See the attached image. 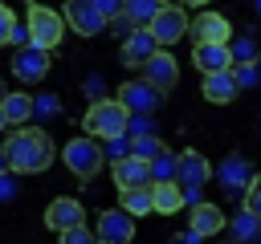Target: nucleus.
<instances>
[{
  "label": "nucleus",
  "instance_id": "9d476101",
  "mask_svg": "<svg viewBox=\"0 0 261 244\" xmlns=\"http://www.w3.org/2000/svg\"><path fill=\"white\" fill-rule=\"evenodd\" d=\"M163 45H159V37L151 33V28H135L126 41H122V49H118V61L126 65V69H143L155 53H159Z\"/></svg>",
  "mask_w": 261,
  "mask_h": 244
},
{
  "label": "nucleus",
  "instance_id": "1a4fd4ad",
  "mask_svg": "<svg viewBox=\"0 0 261 244\" xmlns=\"http://www.w3.org/2000/svg\"><path fill=\"white\" fill-rule=\"evenodd\" d=\"M118 98L130 106V114H155V110L163 106L167 89H159L155 81L139 77V81H126V85H118Z\"/></svg>",
  "mask_w": 261,
  "mask_h": 244
},
{
  "label": "nucleus",
  "instance_id": "9b49d317",
  "mask_svg": "<svg viewBox=\"0 0 261 244\" xmlns=\"http://www.w3.org/2000/svg\"><path fill=\"white\" fill-rule=\"evenodd\" d=\"M192 65L200 73H216V69H232L237 65V53H232V41H200L196 53H192Z\"/></svg>",
  "mask_w": 261,
  "mask_h": 244
},
{
  "label": "nucleus",
  "instance_id": "bb28decb",
  "mask_svg": "<svg viewBox=\"0 0 261 244\" xmlns=\"http://www.w3.org/2000/svg\"><path fill=\"white\" fill-rule=\"evenodd\" d=\"M126 155H135V138H130V134L106 138V163H118V159H126Z\"/></svg>",
  "mask_w": 261,
  "mask_h": 244
},
{
  "label": "nucleus",
  "instance_id": "f3484780",
  "mask_svg": "<svg viewBox=\"0 0 261 244\" xmlns=\"http://www.w3.org/2000/svg\"><path fill=\"white\" fill-rule=\"evenodd\" d=\"M204 98L212 102V106H228L237 94H241V81H237V73L232 69H216V73H204Z\"/></svg>",
  "mask_w": 261,
  "mask_h": 244
},
{
  "label": "nucleus",
  "instance_id": "e433bc0d",
  "mask_svg": "<svg viewBox=\"0 0 261 244\" xmlns=\"http://www.w3.org/2000/svg\"><path fill=\"white\" fill-rule=\"evenodd\" d=\"M12 175H16V171H8V167H4V179H0V183H4V199H12V195H16V183H12Z\"/></svg>",
  "mask_w": 261,
  "mask_h": 244
},
{
  "label": "nucleus",
  "instance_id": "f03ea898",
  "mask_svg": "<svg viewBox=\"0 0 261 244\" xmlns=\"http://www.w3.org/2000/svg\"><path fill=\"white\" fill-rule=\"evenodd\" d=\"M82 126H86V134H94L102 142L118 138V134H130V106L122 98H98V102H90Z\"/></svg>",
  "mask_w": 261,
  "mask_h": 244
},
{
  "label": "nucleus",
  "instance_id": "473e14b6",
  "mask_svg": "<svg viewBox=\"0 0 261 244\" xmlns=\"http://www.w3.org/2000/svg\"><path fill=\"white\" fill-rule=\"evenodd\" d=\"M139 134H155L151 130V114H130V138H139Z\"/></svg>",
  "mask_w": 261,
  "mask_h": 244
},
{
  "label": "nucleus",
  "instance_id": "5701e85b",
  "mask_svg": "<svg viewBox=\"0 0 261 244\" xmlns=\"http://www.w3.org/2000/svg\"><path fill=\"white\" fill-rule=\"evenodd\" d=\"M118 203H122L130 216H147V211H155V191H151V183L118 187Z\"/></svg>",
  "mask_w": 261,
  "mask_h": 244
},
{
  "label": "nucleus",
  "instance_id": "b1692460",
  "mask_svg": "<svg viewBox=\"0 0 261 244\" xmlns=\"http://www.w3.org/2000/svg\"><path fill=\"white\" fill-rule=\"evenodd\" d=\"M0 41H4L8 49H20V45H33V37H29V24H20L12 8H0Z\"/></svg>",
  "mask_w": 261,
  "mask_h": 244
},
{
  "label": "nucleus",
  "instance_id": "20e7f679",
  "mask_svg": "<svg viewBox=\"0 0 261 244\" xmlns=\"http://www.w3.org/2000/svg\"><path fill=\"white\" fill-rule=\"evenodd\" d=\"M24 24H29V37H33V45H41V49H57V45H61V37H65V28H69L65 12L49 8V4H29V16H24Z\"/></svg>",
  "mask_w": 261,
  "mask_h": 244
},
{
  "label": "nucleus",
  "instance_id": "aec40b11",
  "mask_svg": "<svg viewBox=\"0 0 261 244\" xmlns=\"http://www.w3.org/2000/svg\"><path fill=\"white\" fill-rule=\"evenodd\" d=\"M143 77H147V81H155L159 89H171V85L179 81V65H175V57H171V53H163V49H159V53L143 65Z\"/></svg>",
  "mask_w": 261,
  "mask_h": 244
},
{
  "label": "nucleus",
  "instance_id": "c9c22d12",
  "mask_svg": "<svg viewBox=\"0 0 261 244\" xmlns=\"http://www.w3.org/2000/svg\"><path fill=\"white\" fill-rule=\"evenodd\" d=\"M61 110V102L53 98V94H45V98H37V114H57Z\"/></svg>",
  "mask_w": 261,
  "mask_h": 244
},
{
  "label": "nucleus",
  "instance_id": "6ab92c4d",
  "mask_svg": "<svg viewBox=\"0 0 261 244\" xmlns=\"http://www.w3.org/2000/svg\"><path fill=\"white\" fill-rule=\"evenodd\" d=\"M192 37H196V45L200 41H232V24L220 12H200V16H192Z\"/></svg>",
  "mask_w": 261,
  "mask_h": 244
},
{
  "label": "nucleus",
  "instance_id": "2eb2a0df",
  "mask_svg": "<svg viewBox=\"0 0 261 244\" xmlns=\"http://www.w3.org/2000/svg\"><path fill=\"white\" fill-rule=\"evenodd\" d=\"M188 228L196 232V236H216V232H224L228 228V216H224V207L220 203H208V199H200V203H192V211H188Z\"/></svg>",
  "mask_w": 261,
  "mask_h": 244
},
{
  "label": "nucleus",
  "instance_id": "ddd939ff",
  "mask_svg": "<svg viewBox=\"0 0 261 244\" xmlns=\"http://www.w3.org/2000/svg\"><path fill=\"white\" fill-rule=\"evenodd\" d=\"M33 114H37V98H29L24 89H4V98H0V122H4L8 130L29 126Z\"/></svg>",
  "mask_w": 261,
  "mask_h": 244
},
{
  "label": "nucleus",
  "instance_id": "4be33fe9",
  "mask_svg": "<svg viewBox=\"0 0 261 244\" xmlns=\"http://www.w3.org/2000/svg\"><path fill=\"white\" fill-rule=\"evenodd\" d=\"M228 236H232L237 244H261V216L241 203V211L228 216Z\"/></svg>",
  "mask_w": 261,
  "mask_h": 244
},
{
  "label": "nucleus",
  "instance_id": "58836bf2",
  "mask_svg": "<svg viewBox=\"0 0 261 244\" xmlns=\"http://www.w3.org/2000/svg\"><path fill=\"white\" fill-rule=\"evenodd\" d=\"M179 4H188V8H204L208 0H179Z\"/></svg>",
  "mask_w": 261,
  "mask_h": 244
},
{
  "label": "nucleus",
  "instance_id": "a878e982",
  "mask_svg": "<svg viewBox=\"0 0 261 244\" xmlns=\"http://www.w3.org/2000/svg\"><path fill=\"white\" fill-rule=\"evenodd\" d=\"M175 167H179V155H171L167 146L151 159V183H159V179H175Z\"/></svg>",
  "mask_w": 261,
  "mask_h": 244
},
{
  "label": "nucleus",
  "instance_id": "7ed1b4c3",
  "mask_svg": "<svg viewBox=\"0 0 261 244\" xmlns=\"http://www.w3.org/2000/svg\"><path fill=\"white\" fill-rule=\"evenodd\" d=\"M102 138H94V134H82V138H69L65 146H61V163L82 179V183H90L102 167H106V146H98Z\"/></svg>",
  "mask_w": 261,
  "mask_h": 244
},
{
  "label": "nucleus",
  "instance_id": "f704fd0d",
  "mask_svg": "<svg viewBox=\"0 0 261 244\" xmlns=\"http://www.w3.org/2000/svg\"><path fill=\"white\" fill-rule=\"evenodd\" d=\"M82 89H86V98H90V102H98V98H102V89H106V81H102V77H90Z\"/></svg>",
  "mask_w": 261,
  "mask_h": 244
},
{
  "label": "nucleus",
  "instance_id": "72a5a7b5",
  "mask_svg": "<svg viewBox=\"0 0 261 244\" xmlns=\"http://www.w3.org/2000/svg\"><path fill=\"white\" fill-rule=\"evenodd\" d=\"M90 4H94V8H102L110 20H114L118 12H126V0H90Z\"/></svg>",
  "mask_w": 261,
  "mask_h": 244
},
{
  "label": "nucleus",
  "instance_id": "f8f14e48",
  "mask_svg": "<svg viewBox=\"0 0 261 244\" xmlns=\"http://www.w3.org/2000/svg\"><path fill=\"white\" fill-rule=\"evenodd\" d=\"M77 224H86V207L73 199V195H61V199H53L49 207H45V228L49 232H69V228H77Z\"/></svg>",
  "mask_w": 261,
  "mask_h": 244
},
{
  "label": "nucleus",
  "instance_id": "c756f323",
  "mask_svg": "<svg viewBox=\"0 0 261 244\" xmlns=\"http://www.w3.org/2000/svg\"><path fill=\"white\" fill-rule=\"evenodd\" d=\"M61 244H98V232H90L86 224H77V228L61 232Z\"/></svg>",
  "mask_w": 261,
  "mask_h": 244
},
{
  "label": "nucleus",
  "instance_id": "a211bd4d",
  "mask_svg": "<svg viewBox=\"0 0 261 244\" xmlns=\"http://www.w3.org/2000/svg\"><path fill=\"white\" fill-rule=\"evenodd\" d=\"M110 175L118 187H135V183H151V159L143 155H126L118 163H110Z\"/></svg>",
  "mask_w": 261,
  "mask_h": 244
},
{
  "label": "nucleus",
  "instance_id": "c85d7f7f",
  "mask_svg": "<svg viewBox=\"0 0 261 244\" xmlns=\"http://www.w3.org/2000/svg\"><path fill=\"white\" fill-rule=\"evenodd\" d=\"M232 53H237V61H257V57H261V45H257L253 37H237V41H232Z\"/></svg>",
  "mask_w": 261,
  "mask_h": 244
},
{
  "label": "nucleus",
  "instance_id": "6e6552de",
  "mask_svg": "<svg viewBox=\"0 0 261 244\" xmlns=\"http://www.w3.org/2000/svg\"><path fill=\"white\" fill-rule=\"evenodd\" d=\"M65 20L77 37H98L110 28V16L102 8H94L90 0H65Z\"/></svg>",
  "mask_w": 261,
  "mask_h": 244
},
{
  "label": "nucleus",
  "instance_id": "4c0bfd02",
  "mask_svg": "<svg viewBox=\"0 0 261 244\" xmlns=\"http://www.w3.org/2000/svg\"><path fill=\"white\" fill-rule=\"evenodd\" d=\"M175 244H204V236H196V232H192V228H188V232H184V236H175Z\"/></svg>",
  "mask_w": 261,
  "mask_h": 244
},
{
  "label": "nucleus",
  "instance_id": "2f4dec72",
  "mask_svg": "<svg viewBox=\"0 0 261 244\" xmlns=\"http://www.w3.org/2000/svg\"><path fill=\"white\" fill-rule=\"evenodd\" d=\"M241 203H245L249 211H257V216H261V175H253V183L245 187V195H241Z\"/></svg>",
  "mask_w": 261,
  "mask_h": 244
},
{
  "label": "nucleus",
  "instance_id": "412c9836",
  "mask_svg": "<svg viewBox=\"0 0 261 244\" xmlns=\"http://www.w3.org/2000/svg\"><path fill=\"white\" fill-rule=\"evenodd\" d=\"M151 191H155V211H159V216H175V211L188 203L179 179H159V183H151Z\"/></svg>",
  "mask_w": 261,
  "mask_h": 244
},
{
  "label": "nucleus",
  "instance_id": "4468645a",
  "mask_svg": "<svg viewBox=\"0 0 261 244\" xmlns=\"http://www.w3.org/2000/svg\"><path fill=\"white\" fill-rule=\"evenodd\" d=\"M216 179H220V187H224L228 195H245V187L253 183V167H249V159H241V155H224V159L216 163Z\"/></svg>",
  "mask_w": 261,
  "mask_h": 244
},
{
  "label": "nucleus",
  "instance_id": "0eeeda50",
  "mask_svg": "<svg viewBox=\"0 0 261 244\" xmlns=\"http://www.w3.org/2000/svg\"><path fill=\"white\" fill-rule=\"evenodd\" d=\"M45 73H49V49H41V45H20V49L12 53V77H16V81L37 85V81H45Z\"/></svg>",
  "mask_w": 261,
  "mask_h": 244
},
{
  "label": "nucleus",
  "instance_id": "f257e3e1",
  "mask_svg": "<svg viewBox=\"0 0 261 244\" xmlns=\"http://www.w3.org/2000/svg\"><path fill=\"white\" fill-rule=\"evenodd\" d=\"M53 155H57V146H53V138L41 126H16V130L4 134V146H0L4 167L16 171V175H41V171H49Z\"/></svg>",
  "mask_w": 261,
  "mask_h": 244
},
{
  "label": "nucleus",
  "instance_id": "ea45409f",
  "mask_svg": "<svg viewBox=\"0 0 261 244\" xmlns=\"http://www.w3.org/2000/svg\"><path fill=\"white\" fill-rule=\"evenodd\" d=\"M253 8H257V16H261V0H253Z\"/></svg>",
  "mask_w": 261,
  "mask_h": 244
},
{
  "label": "nucleus",
  "instance_id": "a19ab883",
  "mask_svg": "<svg viewBox=\"0 0 261 244\" xmlns=\"http://www.w3.org/2000/svg\"><path fill=\"white\" fill-rule=\"evenodd\" d=\"M29 4H33V0H29Z\"/></svg>",
  "mask_w": 261,
  "mask_h": 244
},
{
  "label": "nucleus",
  "instance_id": "423d86ee",
  "mask_svg": "<svg viewBox=\"0 0 261 244\" xmlns=\"http://www.w3.org/2000/svg\"><path fill=\"white\" fill-rule=\"evenodd\" d=\"M155 37H159V45L167 49V45H175V41H184L188 37V28H192V20H188V4H163L159 8V16L147 24Z\"/></svg>",
  "mask_w": 261,
  "mask_h": 244
},
{
  "label": "nucleus",
  "instance_id": "dca6fc26",
  "mask_svg": "<svg viewBox=\"0 0 261 244\" xmlns=\"http://www.w3.org/2000/svg\"><path fill=\"white\" fill-rule=\"evenodd\" d=\"M216 175V167L200 155V150H179V167H175V179L184 187H204L208 179Z\"/></svg>",
  "mask_w": 261,
  "mask_h": 244
},
{
  "label": "nucleus",
  "instance_id": "393cba45",
  "mask_svg": "<svg viewBox=\"0 0 261 244\" xmlns=\"http://www.w3.org/2000/svg\"><path fill=\"white\" fill-rule=\"evenodd\" d=\"M159 8H163V0H126V16H130L139 28H147V24L159 16Z\"/></svg>",
  "mask_w": 261,
  "mask_h": 244
},
{
  "label": "nucleus",
  "instance_id": "39448f33",
  "mask_svg": "<svg viewBox=\"0 0 261 244\" xmlns=\"http://www.w3.org/2000/svg\"><path fill=\"white\" fill-rule=\"evenodd\" d=\"M135 220H139V216H130L122 203L98 211V224H94L98 244H130V240H135Z\"/></svg>",
  "mask_w": 261,
  "mask_h": 244
},
{
  "label": "nucleus",
  "instance_id": "7c9ffc66",
  "mask_svg": "<svg viewBox=\"0 0 261 244\" xmlns=\"http://www.w3.org/2000/svg\"><path fill=\"white\" fill-rule=\"evenodd\" d=\"M159 150H163V142H159L155 134H139V138H135V155H143V159H155Z\"/></svg>",
  "mask_w": 261,
  "mask_h": 244
},
{
  "label": "nucleus",
  "instance_id": "cd10ccee",
  "mask_svg": "<svg viewBox=\"0 0 261 244\" xmlns=\"http://www.w3.org/2000/svg\"><path fill=\"white\" fill-rule=\"evenodd\" d=\"M232 73H237L241 89L257 85V81H261V57H257V61H237V65H232Z\"/></svg>",
  "mask_w": 261,
  "mask_h": 244
},
{
  "label": "nucleus",
  "instance_id": "79ce46f5",
  "mask_svg": "<svg viewBox=\"0 0 261 244\" xmlns=\"http://www.w3.org/2000/svg\"><path fill=\"white\" fill-rule=\"evenodd\" d=\"M232 244H237V240H232Z\"/></svg>",
  "mask_w": 261,
  "mask_h": 244
}]
</instances>
